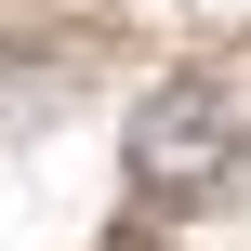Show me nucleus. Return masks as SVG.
Masks as SVG:
<instances>
[{"label":"nucleus","instance_id":"nucleus-1","mask_svg":"<svg viewBox=\"0 0 251 251\" xmlns=\"http://www.w3.org/2000/svg\"><path fill=\"white\" fill-rule=\"evenodd\" d=\"M238 172V106L212 79H159L132 106V199H212Z\"/></svg>","mask_w":251,"mask_h":251}]
</instances>
